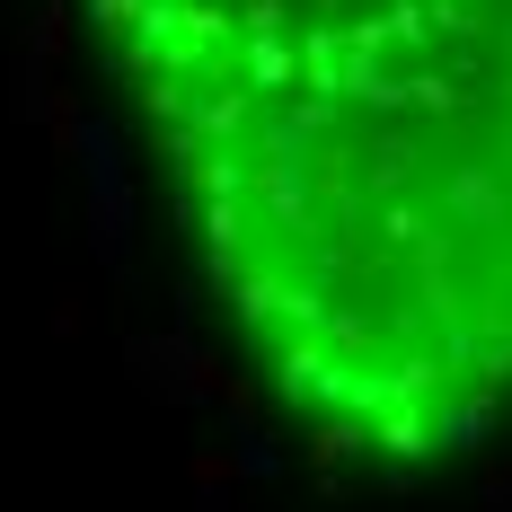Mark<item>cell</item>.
I'll use <instances>...</instances> for the list:
<instances>
[{
    "instance_id": "obj_1",
    "label": "cell",
    "mask_w": 512,
    "mask_h": 512,
    "mask_svg": "<svg viewBox=\"0 0 512 512\" xmlns=\"http://www.w3.org/2000/svg\"><path fill=\"white\" fill-rule=\"evenodd\" d=\"M256 389L354 468L512 415V0H71Z\"/></svg>"
}]
</instances>
